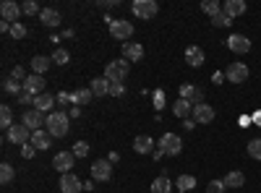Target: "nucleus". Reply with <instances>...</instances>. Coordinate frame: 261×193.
Listing matches in <instances>:
<instances>
[{
  "instance_id": "10",
  "label": "nucleus",
  "mask_w": 261,
  "mask_h": 193,
  "mask_svg": "<svg viewBox=\"0 0 261 193\" xmlns=\"http://www.w3.org/2000/svg\"><path fill=\"white\" fill-rule=\"evenodd\" d=\"M21 13L24 11H21V6L13 3V0H3V3H0V16H3V21H8V24H18Z\"/></svg>"
},
{
  "instance_id": "18",
  "label": "nucleus",
  "mask_w": 261,
  "mask_h": 193,
  "mask_svg": "<svg viewBox=\"0 0 261 193\" xmlns=\"http://www.w3.org/2000/svg\"><path fill=\"white\" fill-rule=\"evenodd\" d=\"M222 11H225L230 18H235V16H243V13L248 11V6H246V0H225Z\"/></svg>"
},
{
  "instance_id": "41",
  "label": "nucleus",
  "mask_w": 261,
  "mask_h": 193,
  "mask_svg": "<svg viewBox=\"0 0 261 193\" xmlns=\"http://www.w3.org/2000/svg\"><path fill=\"white\" fill-rule=\"evenodd\" d=\"M206 193H225V183L222 180H212L206 185Z\"/></svg>"
},
{
  "instance_id": "9",
  "label": "nucleus",
  "mask_w": 261,
  "mask_h": 193,
  "mask_svg": "<svg viewBox=\"0 0 261 193\" xmlns=\"http://www.w3.org/2000/svg\"><path fill=\"white\" fill-rule=\"evenodd\" d=\"M193 120H196V125H206V123H212L214 120V107L212 104H206V102H201V104H193Z\"/></svg>"
},
{
  "instance_id": "31",
  "label": "nucleus",
  "mask_w": 261,
  "mask_h": 193,
  "mask_svg": "<svg viewBox=\"0 0 261 193\" xmlns=\"http://www.w3.org/2000/svg\"><path fill=\"white\" fill-rule=\"evenodd\" d=\"M201 11H204L206 16H217V13L222 11V3H220V0H204V3H201Z\"/></svg>"
},
{
  "instance_id": "37",
  "label": "nucleus",
  "mask_w": 261,
  "mask_h": 193,
  "mask_svg": "<svg viewBox=\"0 0 261 193\" xmlns=\"http://www.w3.org/2000/svg\"><path fill=\"white\" fill-rule=\"evenodd\" d=\"M248 154H251L253 159H261V139L248 141Z\"/></svg>"
},
{
  "instance_id": "29",
  "label": "nucleus",
  "mask_w": 261,
  "mask_h": 193,
  "mask_svg": "<svg viewBox=\"0 0 261 193\" xmlns=\"http://www.w3.org/2000/svg\"><path fill=\"white\" fill-rule=\"evenodd\" d=\"M92 97H94V94H92V89H79V92H73V94H71V102H73L76 107H81V104H89V102H92Z\"/></svg>"
},
{
  "instance_id": "47",
  "label": "nucleus",
  "mask_w": 261,
  "mask_h": 193,
  "mask_svg": "<svg viewBox=\"0 0 261 193\" xmlns=\"http://www.w3.org/2000/svg\"><path fill=\"white\" fill-rule=\"evenodd\" d=\"M34 99H37V97H32L29 92H24V94L18 97V102H21V104H34Z\"/></svg>"
},
{
  "instance_id": "19",
  "label": "nucleus",
  "mask_w": 261,
  "mask_h": 193,
  "mask_svg": "<svg viewBox=\"0 0 261 193\" xmlns=\"http://www.w3.org/2000/svg\"><path fill=\"white\" fill-rule=\"evenodd\" d=\"M204 50L201 47H196V45H191V47H186V63L191 68H199V66H204Z\"/></svg>"
},
{
  "instance_id": "39",
  "label": "nucleus",
  "mask_w": 261,
  "mask_h": 193,
  "mask_svg": "<svg viewBox=\"0 0 261 193\" xmlns=\"http://www.w3.org/2000/svg\"><path fill=\"white\" fill-rule=\"evenodd\" d=\"M73 154L76 157H86V154H89V144H86V141H76L73 144Z\"/></svg>"
},
{
  "instance_id": "30",
  "label": "nucleus",
  "mask_w": 261,
  "mask_h": 193,
  "mask_svg": "<svg viewBox=\"0 0 261 193\" xmlns=\"http://www.w3.org/2000/svg\"><path fill=\"white\" fill-rule=\"evenodd\" d=\"M0 128H6V131H11V128H13V115H11V107L8 104L0 107Z\"/></svg>"
},
{
  "instance_id": "6",
  "label": "nucleus",
  "mask_w": 261,
  "mask_h": 193,
  "mask_svg": "<svg viewBox=\"0 0 261 193\" xmlns=\"http://www.w3.org/2000/svg\"><path fill=\"white\" fill-rule=\"evenodd\" d=\"M248 66L246 63H230V66L225 68V78L230 81V84H246V78H248Z\"/></svg>"
},
{
  "instance_id": "42",
  "label": "nucleus",
  "mask_w": 261,
  "mask_h": 193,
  "mask_svg": "<svg viewBox=\"0 0 261 193\" xmlns=\"http://www.w3.org/2000/svg\"><path fill=\"white\" fill-rule=\"evenodd\" d=\"M34 152H37V149L32 146V141L29 144H24V149H21V157H24V159H32L34 157Z\"/></svg>"
},
{
  "instance_id": "4",
  "label": "nucleus",
  "mask_w": 261,
  "mask_h": 193,
  "mask_svg": "<svg viewBox=\"0 0 261 193\" xmlns=\"http://www.w3.org/2000/svg\"><path fill=\"white\" fill-rule=\"evenodd\" d=\"M110 34H113V39H120L123 45H125V39L134 37V24L125 21V18H115L113 24H110Z\"/></svg>"
},
{
  "instance_id": "24",
  "label": "nucleus",
  "mask_w": 261,
  "mask_h": 193,
  "mask_svg": "<svg viewBox=\"0 0 261 193\" xmlns=\"http://www.w3.org/2000/svg\"><path fill=\"white\" fill-rule=\"evenodd\" d=\"M151 146H154V139H151V136H136L134 139V149L139 154H149Z\"/></svg>"
},
{
  "instance_id": "36",
  "label": "nucleus",
  "mask_w": 261,
  "mask_h": 193,
  "mask_svg": "<svg viewBox=\"0 0 261 193\" xmlns=\"http://www.w3.org/2000/svg\"><path fill=\"white\" fill-rule=\"evenodd\" d=\"M212 24H214V26H230V24H232V18H230L225 11H220L217 16H212Z\"/></svg>"
},
{
  "instance_id": "8",
  "label": "nucleus",
  "mask_w": 261,
  "mask_h": 193,
  "mask_svg": "<svg viewBox=\"0 0 261 193\" xmlns=\"http://www.w3.org/2000/svg\"><path fill=\"white\" fill-rule=\"evenodd\" d=\"M113 178V162L110 159H97L94 164H92V180L97 183H105V180H110Z\"/></svg>"
},
{
  "instance_id": "49",
  "label": "nucleus",
  "mask_w": 261,
  "mask_h": 193,
  "mask_svg": "<svg viewBox=\"0 0 261 193\" xmlns=\"http://www.w3.org/2000/svg\"><path fill=\"white\" fill-rule=\"evenodd\" d=\"M99 6H102V8H115L118 3H115V0H99Z\"/></svg>"
},
{
  "instance_id": "38",
  "label": "nucleus",
  "mask_w": 261,
  "mask_h": 193,
  "mask_svg": "<svg viewBox=\"0 0 261 193\" xmlns=\"http://www.w3.org/2000/svg\"><path fill=\"white\" fill-rule=\"evenodd\" d=\"M27 32H29V29H27L24 24H13V26H11V37H13V39H24Z\"/></svg>"
},
{
  "instance_id": "52",
  "label": "nucleus",
  "mask_w": 261,
  "mask_h": 193,
  "mask_svg": "<svg viewBox=\"0 0 261 193\" xmlns=\"http://www.w3.org/2000/svg\"><path fill=\"white\" fill-rule=\"evenodd\" d=\"M84 190H94V180H86L84 183Z\"/></svg>"
},
{
  "instance_id": "22",
  "label": "nucleus",
  "mask_w": 261,
  "mask_h": 193,
  "mask_svg": "<svg viewBox=\"0 0 261 193\" xmlns=\"http://www.w3.org/2000/svg\"><path fill=\"white\" fill-rule=\"evenodd\" d=\"M39 21H42V24H45V26H58L60 24V13L55 11V8H42V13H39Z\"/></svg>"
},
{
  "instance_id": "27",
  "label": "nucleus",
  "mask_w": 261,
  "mask_h": 193,
  "mask_svg": "<svg viewBox=\"0 0 261 193\" xmlns=\"http://www.w3.org/2000/svg\"><path fill=\"white\" fill-rule=\"evenodd\" d=\"M172 113H175L178 118H183V120H188V115L193 113V104L188 99H178L175 104H172Z\"/></svg>"
},
{
  "instance_id": "44",
  "label": "nucleus",
  "mask_w": 261,
  "mask_h": 193,
  "mask_svg": "<svg viewBox=\"0 0 261 193\" xmlns=\"http://www.w3.org/2000/svg\"><path fill=\"white\" fill-rule=\"evenodd\" d=\"M11 78H13V81H27V76H24V68H21V66H16V68L11 71Z\"/></svg>"
},
{
  "instance_id": "34",
  "label": "nucleus",
  "mask_w": 261,
  "mask_h": 193,
  "mask_svg": "<svg viewBox=\"0 0 261 193\" xmlns=\"http://www.w3.org/2000/svg\"><path fill=\"white\" fill-rule=\"evenodd\" d=\"M71 60V55H68V50H63V47H55V52H53V63H58V66H65V63Z\"/></svg>"
},
{
  "instance_id": "7",
  "label": "nucleus",
  "mask_w": 261,
  "mask_h": 193,
  "mask_svg": "<svg viewBox=\"0 0 261 193\" xmlns=\"http://www.w3.org/2000/svg\"><path fill=\"white\" fill-rule=\"evenodd\" d=\"M21 123H24L29 131L34 133V131H42V125L47 123V118H45V113H39V110H34V107H32V110H27L24 115H21Z\"/></svg>"
},
{
  "instance_id": "35",
  "label": "nucleus",
  "mask_w": 261,
  "mask_h": 193,
  "mask_svg": "<svg viewBox=\"0 0 261 193\" xmlns=\"http://www.w3.org/2000/svg\"><path fill=\"white\" fill-rule=\"evenodd\" d=\"M178 188L186 193V190H191V188H196V178L193 175H180L178 178Z\"/></svg>"
},
{
  "instance_id": "53",
  "label": "nucleus",
  "mask_w": 261,
  "mask_h": 193,
  "mask_svg": "<svg viewBox=\"0 0 261 193\" xmlns=\"http://www.w3.org/2000/svg\"><path fill=\"white\" fill-rule=\"evenodd\" d=\"M107 159H110V162H113V164H115V162H118V159H120V154H118V152H113V154H110V157H107Z\"/></svg>"
},
{
  "instance_id": "46",
  "label": "nucleus",
  "mask_w": 261,
  "mask_h": 193,
  "mask_svg": "<svg viewBox=\"0 0 261 193\" xmlns=\"http://www.w3.org/2000/svg\"><path fill=\"white\" fill-rule=\"evenodd\" d=\"M58 102H60V104H58V110H63V107H65V102H71V94L60 92V94H58Z\"/></svg>"
},
{
  "instance_id": "20",
  "label": "nucleus",
  "mask_w": 261,
  "mask_h": 193,
  "mask_svg": "<svg viewBox=\"0 0 261 193\" xmlns=\"http://www.w3.org/2000/svg\"><path fill=\"white\" fill-rule=\"evenodd\" d=\"M50 144H53V136H50L47 131H34V133H32V146L39 149V152L50 149Z\"/></svg>"
},
{
  "instance_id": "17",
  "label": "nucleus",
  "mask_w": 261,
  "mask_h": 193,
  "mask_svg": "<svg viewBox=\"0 0 261 193\" xmlns=\"http://www.w3.org/2000/svg\"><path fill=\"white\" fill-rule=\"evenodd\" d=\"M60 190H63V193H79V190H84V183H81L73 173H65V175L60 178Z\"/></svg>"
},
{
  "instance_id": "51",
  "label": "nucleus",
  "mask_w": 261,
  "mask_h": 193,
  "mask_svg": "<svg viewBox=\"0 0 261 193\" xmlns=\"http://www.w3.org/2000/svg\"><path fill=\"white\" fill-rule=\"evenodd\" d=\"M238 123H241V128H248V125H251V118H246V115H243V118L238 120Z\"/></svg>"
},
{
  "instance_id": "11",
  "label": "nucleus",
  "mask_w": 261,
  "mask_h": 193,
  "mask_svg": "<svg viewBox=\"0 0 261 193\" xmlns=\"http://www.w3.org/2000/svg\"><path fill=\"white\" fill-rule=\"evenodd\" d=\"M8 141H11V144H18V146H24V144L32 141V131H29L24 123H21V125L13 123V128L8 131Z\"/></svg>"
},
{
  "instance_id": "21",
  "label": "nucleus",
  "mask_w": 261,
  "mask_h": 193,
  "mask_svg": "<svg viewBox=\"0 0 261 193\" xmlns=\"http://www.w3.org/2000/svg\"><path fill=\"white\" fill-rule=\"evenodd\" d=\"M55 102H58V99H55L53 94H47V92H45V94H39V97L34 99V110H39V113H53Z\"/></svg>"
},
{
  "instance_id": "50",
  "label": "nucleus",
  "mask_w": 261,
  "mask_h": 193,
  "mask_svg": "<svg viewBox=\"0 0 261 193\" xmlns=\"http://www.w3.org/2000/svg\"><path fill=\"white\" fill-rule=\"evenodd\" d=\"M79 115H81V107H76V104H73L71 110H68V118H79Z\"/></svg>"
},
{
  "instance_id": "48",
  "label": "nucleus",
  "mask_w": 261,
  "mask_h": 193,
  "mask_svg": "<svg viewBox=\"0 0 261 193\" xmlns=\"http://www.w3.org/2000/svg\"><path fill=\"white\" fill-rule=\"evenodd\" d=\"M183 128H186V131H193V128H196V120H193V118L183 120Z\"/></svg>"
},
{
  "instance_id": "40",
  "label": "nucleus",
  "mask_w": 261,
  "mask_h": 193,
  "mask_svg": "<svg viewBox=\"0 0 261 193\" xmlns=\"http://www.w3.org/2000/svg\"><path fill=\"white\" fill-rule=\"evenodd\" d=\"M21 11H24L27 16H37V13H42V11H39V6L34 3V0H27V3L21 6Z\"/></svg>"
},
{
  "instance_id": "5",
  "label": "nucleus",
  "mask_w": 261,
  "mask_h": 193,
  "mask_svg": "<svg viewBox=\"0 0 261 193\" xmlns=\"http://www.w3.org/2000/svg\"><path fill=\"white\" fill-rule=\"evenodd\" d=\"M134 16H139L141 21H146V18H154L157 16V11H160V6L154 3V0H134Z\"/></svg>"
},
{
  "instance_id": "23",
  "label": "nucleus",
  "mask_w": 261,
  "mask_h": 193,
  "mask_svg": "<svg viewBox=\"0 0 261 193\" xmlns=\"http://www.w3.org/2000/svg\"><path fill=\"white\" fill-rule=\"evenodd\" d=\"M222 183H225V188H243V185H246V175L238 173V170H232V173L225 175Z\"/></svg>"
},
{
  "instance_id": "28",
  "label": "nucleus",
  "mask_w": 261,
  "mask_h": 193,
  "mask_svg": "<svg viewBox=\"0 0 261 193\" xmlns=\"http://www.w3.org/2000/svg\"><path fill=\"white\" fill-rule=\"evenodd\" d=\"M50 66H53V58H45V55H34V60H32V68L37 76H42Z\"/></svg>"
},
{
  "instance_id": "13",
  "label": "nucleus",
  "mask_w": 261,
  "mask_h": 193,
  "mask_svg": "<svg viewBox=\"0 0 261 193\" xmlns=\"http://www.w3.org/2000/svg\"><path fill=\"white\" fill-rule=\"evenodd\" d=\"M45 87H47V81L42 78V76H37V73L27 76V81H24V92H29L32 97H39V94H45Z\"/></svg>"
},
{
  "instance_id": "14",
  "label": "nucleus",
  "mask_w": 261,
  "mask_h": 193,
  "mask_svg": "<svg viewBox=\"0 0 261 193\" xmlns=\"http://www.w3.org/2000/svg\"><path fill=\"white\" fill-rule=\"evenodd\" d=\"M73 159H76V154L73 152H58L55 154V159H53V167L58 170V173H71V167H73Z\"/></svg>"
},
{
  "instance_id": "54",
  "label": "nucleus",
  "mask_w": 261,
  "mask_h": 193,
  "mask_svg": "<svg viewBox=\"0 0 261 193\" xmlns=\"http://www.w3.org/2000/svg\"><path fill=\"white\" fill-rule=\"evenodd\" d=\"M253 120H256V123L261 125V113H256V115H253Z\"/></svg>"
},
{
  "instance_id": "12",
  "label": "nucleus",
  "mask_w": 261,
  "mask_h": 193,
  "mask_svg": "<svg viewBox=\"0 0 261 193\" xmlns=\"http://www.w3.org/2000/svg\"><path fill=\"white\" fill-rule=\"evenodd\" d=\"M227 47H230L232 52H238V55H246V52L251 50V39H248L246 34H230V37H227Z\"/></svg>"
},
{
  "instance_id": "2",
  "label": "nucleus",
  "mask_w": 261,
  "mask_h": 193,
  "mask_svg": "<svg viewBox=\"0 0 261 193\" xmlns=\"http://www.w3.org/2000/svg\"><path fill=\"white\" fill-rule=\"evenodd\" d=\"M130 66H128V60H110L105 66V78L110 81V84H123L125 76H128Z\"/></svg>"
},
{
  "instance_id": "16",
  "label": "nucleus",
  "mask_w": 261,
  "mask_h": 193,
  "mask_svg": "<svg viewBox=\"0 0 261 193\" xmlns=\"http://www.w3.org/2000/svg\"><path fill=\"white\" fill-rule=\"evenodd\" d=\"M144 58V47H141V42H125L123 45V60L128 63H136Z\"/></svg>"
},
{
  "instance_id": "33",
  "label": "nucleus",
  "mask_w": 261,
  "mask_h": 193,
  "mask_svg": "<svg viewBox=\"0 0 261 193\" xmlns=\"http://www.w3.org/2000/svg\"><path fill=\"white\" fill-rule=\"evenodd\" d=\"M11 180H13V167H11L8 162H3V164H0V183L8 185Z\"/></svg>"
},
{
  "instance_id": "45",
  "label": "nucleus",
  "mask_w": 261,
  "mask_h": 193,
  "mask_svg": "<svg viewBox=\"0 0 261 193\" xmlns=\"http://www.w3.org/2000/svg\"><path fill=\"white\" fill-rule=\"evenodd\" d=\"M123 92H125L123 84H110V97H123Z\"/></svg>"
},
{
  "instance_id": "3",
  "label": "nucleus",
  "mask_w": 261,
  "mask_h": 193,
  "mask_svg": "<svg viewBox=\"0 0 261 193\" xmlns=\"http://www.w3.org/2000/svg\"><path fill=\"white\" fill-rule=\"evenodd\" d=\"M160 152H162L165 157H178V154L183 152L180 136H178V133H162V139H160Z\"/></svg>"
},
{
  "instance_id": "43",
  "label": "nucleus",
  "mask_w": 261,
  "mask_h": 193,
  "mask_svg": "<svg viewBox=\"0 0 261 193\" xmlns=\"http://www.w3.org/2000/svg\"><path fill=\"white\" fill-rule=\"evenodd\" d=\"M165 104H167V99H165V92H154V107H157V110H162Z\"/></svg>"
},
{
  "instance_id": "15",
  "label": "nucleus",
  "mask_w": 261,
  "mask_h": 193,
  "mask_svg": "<svg viewBox=\"0 0 261 193\" xmlns=\"http://www.w3.org/2000/svg\"><path fill=\"white\" fill-rule=\"evenodd\" d=\"M180 99H188L191 104H201L204 102V92L199 87H193V84H183L180 87Z\"/></svg>"
},
{
  "instance_id": "32",
  "label": "nucleus",
  "mask_w": 261,
  "mask_h": 193,
  "mask_svg": "<svg viewBox=\"0 0 261 193\" xmlns=\"http://www.w3.org/2000/svg\"><path fill=\"white\" fill-rule=\"evenodd\" d=\"M3 89L8 92V94H24V84H18V81H13V78H8L6 84H3Z\"/></svg>"
},
{
  "instance_id": "25",
  "label": "nucleus",
  "mask_w": 261,
  "mask_h": 193,
  "mask_svg": "<svg viewBox=\"0 0 261 193\" xmlns=\"http://www.w3.org/2000/svg\"><path fill=\"white\" fill-rule=\"evenodd\" d=\"M151 193H172V180L167 175H160L151 183Z\"/></svg>"
},
{
  "instance_id": "26",
  "label": "nucleus",
  "mask_w": 261,
  "mask_h": 193,
  "mask_svg": "<svg viewBox=\"0 0 261 193\" xmlns=\"http://www.w3.org/2000/svg\"><path fill=\"white\" fill-rule=\"evenodd\" d=\"M89 89H92L94 97H105V94H110V81H107L105 76H102V78H94Z\"/></svg>"
},
{
  "instance_id": "1",
  "label": "nucleus",
  "mask_w": 261,
  "mask_h": 193,
  "mask_svg": "<svg viewBox=\"0 0 261 193\" xmlns=\"http://www.w3.org/2000/svg\"><path fill=\"white\" fill-rule=\"evenodd\" d=\"M71 123V118H68V113H63V110H58V113H50L47 115V133L53 136V139H63L65 133H68V125Z\"/></svg>"
}]
</instances>
